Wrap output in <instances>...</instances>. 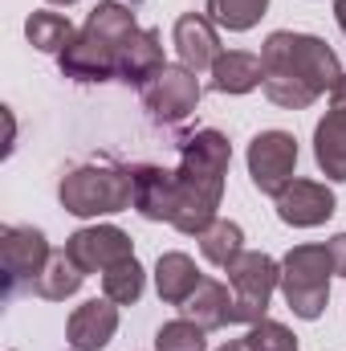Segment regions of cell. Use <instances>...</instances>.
<instances>
[{
    "label": "cell",
    "instance_id": "6da1fadb",
    "mask_svg": "<svg viewBox=\"0 0 346 351\" xmlns=\"http://www.w3.org/2000/svg\"><path fill=\"white\" fill-rule=\"evenodd\" d=\"M261 66H265V98L285 106V110H306L314 106L326 90L343 78L338 53L314 37V33H289L277 29L261 45Z\"/></svg>",
    "mask_w": 346,
    "mask_h": 351
},
{
    "label": "cell",
    "instance_id": "7a4b0ae2",
    "mask_svg": "<svg viewBox=\"0 0 346 351\" xmlns=\"http://www.w3.org/2000/svg\"><path fill=\"white\" fill-rule=\"evenodd\" d=\"M228 164H232V143L224 131L204 127V131L179 139V168H175L179 208H175L172 225L183 237H200L216 221Z\"/></svg>",
    "mask_w": 346,
    "mask_h": 351
},
{
    "label": "cell",
    "instance_id": "3957f363",
    "mask_svg": "<svg viewBox=\"0 0 346 351\" xmlns=\"http://www.w3.org/2000/svg\"><path fill=\"white\" fill-rule=\"evenodd\" d=\"M135 12L122 0H102L78 29V37L57 53V66L74 82H110L118 78V45L135 33Z\"/></svg>",
    "mask_w": 346,
    "mask_h": 351
},
{
    "label": "cell",
    "instance_id": "277c9868",
    "mask_svg": "<svg viewBox=\"0 0 346 351\" xmlns=\"http://www.w3.org/2000/svg\"><path fill=\"white\" fill-rule=\"evenodd\" d=\"M57 200L70 217L98 221L135 208V172L114 160H86L74 164L57 184Z\"/></svg>",
    "mask_w": 346,
    "mask_h": 351
},
{
    "label": "cell",
    "instance_id": "5b68a950",
    "mask_svg": "<svg viewBox=\"0 0 346 351\" xmlns=\"http://www.w3.org/2000/svg\"><path fill=\"white\" fill-rule=\"evenodd\" d=\"M330 278H334V262H330L326 245H293L281 258V286L277 290L297 319L314 323L330 306Z\"/></svg>",
    "mask_w": 346,
    "mask_h": 351
},
{
    "label": "cell",
    "instance_id": "8992f818",
    "mask_svg": "<svg viewBox=\"0 0 346 351\" xmlns=\"http://www.w3.org/2000/svg\"><path fill=\"white\" fill-rule=\"evenodd\" d=\"M228 286H232V323L253 327L261 319H269V302L281 286V262H273L269 254L245 250L228 265Z\"/></svg>",
    "mask_w": 346,
    "mask_h": 351
},
{
    "label": "cell",
    "instance_id": "52a82bcc",
    "mask_svg": "<svg viewBox=\"0 0 346 351\" xmlns=\"http://www.w3.org/2000/svg\"><path fill=\"white\" fill-rule=\"evenodd\" d=\"M49 241L33 225H4L0 229V269H4V298L33 294V282L49 262Z\"/></svg>",
    "mask_w": 346,
    "mask_h": 351
},
{
    "label": "cell",
    "instance_id": "ba28073f",
    "mask_svg": "<svg viewBox=\"0 0 346 351\" xmlns=\"http://www.w3.org/2000/svg\"><path fill=\"white\" fill-rule=\"evenodd\" d=\"M200 94H204L200 74H191L187 66H163L147 86L139 90L147 114L155 123H163V127H175V123L191 119V110L200 106Z\"/></svg>",
    "mask_w": 346,
    "mask_h": 351
},
{
    "label": "cell",
    "instance_id": "9c48e42d",
    "mask_svg": "<svg viewBox=\"0 0 346 351\" xmlns=\"http://www.w3.org/2000/svg\"><path fill=\"white\" fill-rule=\"evenodd\" d=\"M249 180L261 196H277L297 168V139L289 131H261L257 139L249 143Z\"/></svg>",
    "mask_w": 346,
    "mask_h": 351
},
{
    "label": "cell",
    "instance_id": "30bf717a",
    "mask_svg": "<svg viewBox=\"0 0 346 351\" xmlns=\"http://www.w3.org/2000/svg\"><path fill=\"white\" fill-rule=\"evenodd\" d=\"M66 254L82 265L86 274H106L110 265L135 258V241L118 225H86L66 241Z\"/></svg>",
    "mask_w": 346,
    "mask_h": 351
},
{
    "label": "cell",
    "instance_id": "8fae6325",
    "mask_svg": "<svg viewBox=\"0 0 346 351\" xmlns=\"http://www.w3.org/2000/svg\"><path fill=\"white\" fill-rule=\"evenodd\" d=\"M273 204H277V217H281L285 225H293V229H318V225H326V221L334 217V208H338V200H334V192H330L326 184L302 180V176H293V180L273 196Z\"/></svg>",
    "mask_w": 346,
    "mask_h": 351
},
{
    "label": "cell",
    "instance_id": "7c38bea8",
    "mask_svg": "<svg viewBox=\"0 0 346 351\" xmlns=\"http://www.w3.org/2000/svg\"><path fill=\"white\" fill-rule=\"evenodd\" d=\"M172 45L179 53V66H187L191 74H212L216 58L224 53L208 12H183L172 29Z\"/></svg>",
    "mask_w": 346,
    "mask_h": 351
},
{
    "label": "cell",
    "instance_id": "4fadbf2b",
    "mask_svg": "<svg viewBox=\"0 0 346 351\" xmlns=\"http://www.w3.org/2000/svg\"><path fill=\"white\" fill-rule=\"evenodd\" d=\"M135 213L143 221H175L179 208V184L175 172L159 168V164H135Z\"/></svg>",
    "mask_w": 346,
    "mask_h": 351
},
{
    "label": "cell",
    "instance_id": "5bb4252c",
    "mask_svg": "<svg viewBox=\"0 0 346 351\" xmlns=\"http://www.w3.org/2000/svg\"><path fill=\"white\" fill-rule=\"evenodd\" d=\"M118 331V302L110 298H90L82 306H74L70 323H66V339L70 351H102Z\"/></svg>",
    "mask_w": 346,
    "mask_h": 351
},
{
    "label": "cell",
    "instance_id": "9a60e30c",
    "mask_svg": "<svg viewBox=\"0 0 346 351\" xmlns=\"http://www.w3.org/2000/svg\"><path fill=\"white\" fill-rule=\"evenodd\" d=\"M163 45H159V29H135L122 45H118V82L127 86H147L159 70H163Z\"/></svg>",
    "mask_w": 346,
    "mask_h": 351
},
{
    "label": "cell",
    "instance_id": "2e32d148",
    "mask_svg": "<svg viewBox=\"0 0 346 351\" xmlns=\"http://www.w3.org/2000/svg\"><path fill=\"white\" fill-rule=\"evenodd\" d=\"M314 160L326 180L346 184V110H326L314 127Z\"/></svg>",
    "mask_w": 346,
    "mask_h": 351
},
{
    "label": "cell",
    "instance_id": "e0dca14e",
    "mask_svg": "<svg viewBox=\"0 0 346 351\" xmlns=\"http://www.w3.org/2000/svg\"><path fill=\"white\" fill-rule=\"evenodd\" d=\"M212 90L216 94H249L265 82V66H261V53H249V49H228L216 58L212 66Z\"/></svg>",
    "mask_w": 346,
    "mask_h": 351
},
{
    "label": "cell",
    "instance_id": "ac0fdd59",
    "mask_svg": "<svg viewBox=\"0 0 346 351\" xmlns=\"http://www.w3.org/2000/svg\"><path fill=\"white\" fill-rule=\"evenodd\" d=\"M191 323H200L204 331H220L232 323V286L216 282V278H204L196 286V294L179 306Z\"/></svg>",
    "mask_w": 346,
    "mask_h": 351
},
{
    "label": "cell",
    "instance_id": "d6986e66",
    "mask_svg": "<svg viewBox=\"0 0 346 351\" xmlns=\"http://www.w3.org/2000/svg\"><path fill=\"white\" fill-rule=\"evenodd\" d=\"M204 282V274L196 269V262L187 258V254H163L159 262H155V290H159V298L168 302V306H183L191 294H196V286Z\"/></svg>",
    "mask_w": 346,
    "mask_h": 351
},
{
    "label": "cell",
    "instance_id": "ffe728a7",
    "mask_svg": "<svg viewBox=\"0 0 346 351\" xmlns=\"http://www.w3.org/2000/svg\"><path fill=\"white\" fill-rule=\"evenodd\" d=\"M82 282H86V269L74 262L66 250H53L45 269H41V278L33 282V294L45 298V302H66V298H74L82 290Z\"/></svg>",
    "mask_w": 346,
    "mask_h": 351
},
{
    "label": "cell",
    "instance_id": "44dd1931",
    "mask_svg": "<svg viewBox=\"0 0 346 351\" xmlns=\"http://www.w3.org/2000/svg\"><path fill=\"white\" fill-rule=\"evenodd\" d=\"M196 241H200V254L212 265H220V269H228V265L245 254V229L237 221H228V217H216Z\"/></svg>",
    "mask_w": 346,
    "mask_h": 351
},
{
    "label": "cell",
    "instance_id": "7402d4cb",
    "mask_svg": "<svg viewBox=\"0 0 346 351\" xmlns=\"http://www.w3.org/2000/svg\"><path fill=\"white\" fill-rule=\"evenodd\" d=\"M25 37H29V45H33V49H41V53H53V58H57V53L78 37V29H74V21H70V16L41 8V12H33V16L25 21Z\"/></svg>",
    "mask_w": 346,
    "mask_h": 351
},
{
    "label": "cell",
    "instance_id": "603a6c76",
    "mask_svg": "<svg viewBox=\"0 0 346 351\" xmlns=\"http://www.w3.org/2000/svg\"><path fill=\"white\" fill-rule=\"evenodd\" d=\"M143 286H147V274H143L139 258H127L102 274V298H110L118 306H135L143 298Z\"/></svg>",
    "mask_w": 346,
    "mask_h": 351
},
{
    "label": "cell",
    "instance_id": "cb8c5ba5",
    "mask_svg": "<svg viewBox=\"0 0 346 351\" xmlns=\"http://www.w3.org/2000/svg\"><path fill=\"white\" fill-rule=\"evenodd\" d=\"M269 0H208V16L216 29H228V33H249L265 16Z\"/></svg>",
    "mask_w": 346,
    "mask_h": 351
},
{
    "label": "cell",
    "instance_id": "d4e9b609",
    "mask_svg": "<svg viewBox=\"0 0 346 351\" xmlns=\"http://www.w3.org/2000/svg\"><path fill=\"white\" fill-rule=\"evenodd\" d=\"M208 331L200 323H191L187 315L183 319H172L155 331V351H208Z\"/></svg>",
    "mask_w": 346,
    "mask_h": 351
},
{
    "label": "cell",
    "instance_id": "484cf974",
    "mask_svg": "<svg viewBox=\"0 0 346 351\" xmlns=\"http://www.w3.org/2000/svg\"><path fill=\"white\" fill-rule=\"evenodd\" d=\"M245 343H249V351H297V335L277 319H261L249 327Z\"/></svg>",
    "mask_w": 346,
    "mask_h": 351
},
{
    "label": "cell",
    "instance_id": "4316f807",
    "mask_svg": "<svg viewBox=\"0 0 346 351\" xmlns=\"http://www.w3.org/2000/svg\"><path fill=\"white\" fill-rule=\"evenodd\" d=\"M326 250H330V262H334V274H338V278H346V233H334Z\"/></svg>",
    "mask_w": 346,
    "mask_h": 351
},
{
    "label": "cell",
    "instance_id": "83f0119b",
    "mask_svg": "<svg viewBox=\"0 0 346 351\" xmlns=\"http://www.w3.org/2000/svg\"><path fill=\"white\" fill-rule=\"evenodd\" d=\"M330 110H346V74L334 82V90H330Z\"/></svg>",
    "mask_w": 346,
    "mask_h": 351
},
{
    "label": "cell",
    "instance_id": "f1b7e54d",
    "mask_svg": "<svg viewBox=\"0 0 346 351\" xmlns=\"http://www.w3.org/2000/svg\"><path fill=\"white\" fill-rule=\"evenodd\" d=\"M334 21H338V29L346 33V0H334Z\"/></svg>",
    "mask_w": 346,
    "mask_h": 351
},
{
    "label": "cell",
    "instance_id": "f546056e",
    "mask_svg": "<svg viewBox=\"0 0 346 351\" xmlns=\"http://www.w3.org/2000/svg\"><path fill=\"white\" fill-rule=\"evenodd\" d=\"M216 351H249V343L245 339H232V343H224V348H216Z\"/></svg>",
    "mask_w": 346,
    "mask_h": 351
},
{
    "label": "cell",
    "instance_id": "4dcf8cb0",
    "mask_svg": "<svg viewBox=\"0 0 346 351\" xmlns=\"http://www.w3.org/2000/svg\"><path fill=\"white\" fill-rule=\"evenodd\" d=\"M49 4H57V8H70V4H78V0H49Z\"/></svg>",
    "mask_w": 346,
    "mask_h": 351
}]
</instances>
